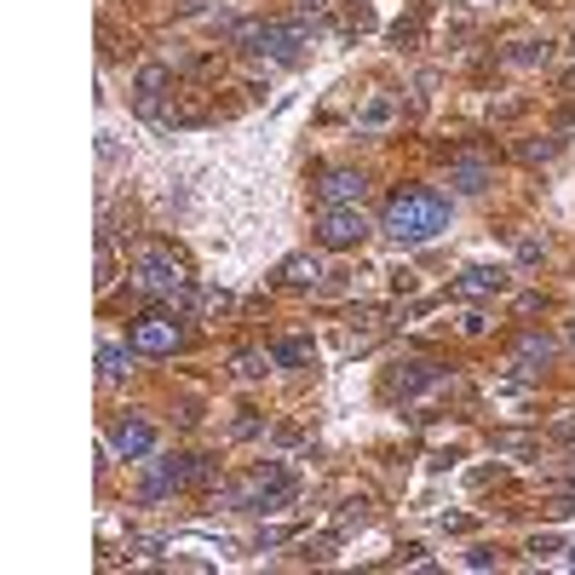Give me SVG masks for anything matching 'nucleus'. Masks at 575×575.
<instances>
[{
	"mask_svg": "<svg viewBox=\"0 0 575 575\" xmlns=\"http://www.w3.org/2000/svg\"><path fill=\"white\" fill-rule=\"evenodd\" d=\"M564 564H570V570H575V547H570V552H564Z\"/></svg>",
	"mask_w": 575,
	"mask_h": 575,
	"instance_id": "393cba45",
	"label": "nucleus"
},
{
	"mask_svg": "<svg viewBox=\"0 0 575 575\" xmlns=\"http://www.w3.org/2000/svg\"><path fill=\"white\" fill-rule=\"evenodd\" d=\"M265 368H276L271 351H242V357H236V380H259Z\"/></svg>",
	"mask_w": 575,
	"mask_h": 575,
	"instance_id": "f3484780",
	"label": "nucleus"
},
{
	"mask_svg": "<svg viewBox=\"0 0 575 575\" xmlns=\"http://www.w3.org/2000/svg\"><path fill=\"white\" fill-rule=\"evenodd\" d=\"M552 351H558V345H552L547 334H524V345H518V363H552Z\"/></svg>",
	"mask_w": 575,
	"mask_h": 575,
	"instance_id": "dca6fc26",
	"label": "nucleus"
},
{
	"mask_svg": "<svg viewBox=\"0 0 575 575\" xmlns=\"http://www.w3.org/2000/svg\"><path fill=\"white\" fill-rule=\"evenodd\" d=\"M127 368H133V351H127V345H115V340L98 345V374H104V380H121Z\"/></svg>",
	"mask_w": 575,
	"mask_h": 575,
	"instance_id": "4468645a",
	"label": "nucleus"
},
{
	"mask_svg": "<svg viewBox=\"0 0 575 575\" xmlns=\"http://www.w3.org/2000/svg\"><path fill=\"white\" fill-rule=\"evenodd\" d=\"M368 230H374V225L363 219V207H322L317 242H322V248H357Z\"/></svg>",
	"mask_w": 575,
	"mask_h": 575,
	"instance_id": "39448f33",
	"label": "nucleus"
},
{
	"mask_svg": "<svg viewBox=\"0 0 575 575\" xmlns=\"http://www.w3.org/2000/svg\"><path fill=\"white\" fill-rule=\"evenodd\" d=\"M518 156L524 161H552L558 156V138H547V144H518Z\"/></svg>",
	"mask_w": 575,
	"mask_h": 575,
	"instance_id": "aec40b11",
	"label": "nucleus"
},
{
	"mask_svg": "<svg viewBox=\"0 0 575 575\" xmlns=\"http://www.w3.org/2000/svg\"><path fill=\"white\" fill-rule=\"evenodd\" d=\"M351 524H368V501H345V512H340V529H351Z\"/></svg>",
	"mask_w": 575,
	"mask_h": 575,
	"instance_id": "412c9836",
	"label": "nucleus"
},
{
	"mask_svg": "<svg viewBox=\"0 0 575 575\" xmlns=\"http://www.w3.org/2000/svg\"><path fill=\"white\" fill-rule=\"evenodd\" d=\"M299 495V478L282 466V460H265V466H253L248 483H236L225 495H213V506H248V512H282V506H294Z\"/></svg>",
	"mask_w": 575,
	"mask_h": 575,
	"instance_id": "f03ea898",
	"label": "nucleus"
},
{
	"mask_svg": "<svg viewBox=\"0 0 575 575\" xmlns=\"http://www.w3.org/2000/svg\"><path fill=\"white\" fill-rule=\"evenodd\" d=\"M529 552H535V558H541V552H558V535H535V541H529Z\"/></svg>",
	"mask_w": 575,
	"mask_h": 575,
	"instance_id": "5701e85b",
	"label": "nucleus"
},
{
	"mask_svg": "<svg viewBox=\"0 0 575 575\" xmlns=\"http://www.w3.org/2000/svg\"><path fill=\"white\" fill-rule=\"evenodd\" d=\"M276 357V368H299V363H311V340H282L271 351Z\"/></svg>",
	"mask_w": 575,
	"mask_h": 575,
	"instance_id": "a211bd4d",
	"label": "nucleus"
},
{
	"mask_svg": "<svg viewBox=\"0 0 575 575\" xmlns=\"http://www.w3.org/2000/svg\"><path fill=\"white\" fill-rule=\"evenodd\" d=\"M282 282H288V288H317V282H322V259H317V253L288 259V265H282Z\"/></svg>",
	"mask_w": 575,
	"mask_h": 575,
	"instance_id": "ddd939ff",
	"label": "nucleus"
},
{
	"mask_svg": "<svg viewBox=\"0 0 575 575\" xmlns=\"http://www.w3.org/2000/svg\"><path fill=\"white\" fill-rule=\"evenodd\" d=\"M443 380V368L437 363H397V374H391V391H403V397H414V391H426Z\"/></svg>",
	"mask_w": 575,
	"mask_h": 575,
	"instance_id": "9b49d317",
	"label": "nucleus"
},
{
	"mask_svg": "<svg viewBox=\"0 0 575 575\" xmlns=\"http://www.w3.org/2000/svg\"><path fill=\"white\" fill-rule=\"evenodd\" d=\"M506 288V265H466L455 276V299H489Z\"/></svg>",
	"mask_w": 575,
	"mask_h": 575,
	"instance_id": "1a4fd4ad",
	"label": "nucleus"
},
{
	"mask_svg": "<svg viewBox=\"0 0 575 575\" xmlns=\"http://www.w3.org/2000/svg\"><path fill=\"white\" fill-rule=\"evenodd\" d=\"M184 345V328L173 317H138L133 322V351L144 357H167V351H179Z\"/></svg>",
	"mask_w": 575,
	"mask_h": 575,
	"instance_id": "423d86ee",
	"label": "nucleus"
},
{
	"mask_svg": "<svg viewBox=\"0 0 575 575\" xmlns=\"http://www.w3.org/2000/svg\"><path fill=\"white\" fill-rule=\"evenodd\" d=\"M380 230H386L397 248H420L432 242L437 230H449V196L437 190H397L380 213Z\"/></svg>",
	"mask_w": 575,
	"mask_h": 575,
	"instance_id": "f257e3e1",
	"label": "nucleus"
},
{
	"mask_svg": "<svg viewBox=\"0 0 575 575\" xmlns=\"http://www.w3.org/2000/svg\"><path fill=\"white\" fill-rule=\"evenodd\" d=\"M449 184H455L460 196H478V190H489V161H478V156H460L455 167H449Z\"/></svg>",
	"mask_w": 575,
	"mask_h": 575,
	"instance_id": "f8f14e48",
	"label": "nucleus"
},
{
	"mask_svg": "<svg viewBox=\"0 0 575 575\" xmlns=\"http://www.w3.org/2000/svg\"><path fill=\"white\" fill-rule=\"evenodd\" d=\"M570 340H575V322H570Z\"/></svg>",
	"mask_w": 575,
	"mask_h": 575,
	"instance_id": "a878e982",
	"label": "nucleus"
},
{
	"mask_svg": "<svg viewBox=\"0 0 575 575\" xmlns=\"http://www.w3.org/2000/svg\"><path fill=\"white\" fill-rule=\"evenodd\" d=\"M363 196H368V179L357 167H334V173H322V184H317L322 207H363Z\"/></svg>",
	"mask_w": 575,
	"mask_h": 575,
	"instance_id": "0eeeda50",
	"label": "nucleus"
},
{
	"mask_svg": "<svg viewBox=\"0 0 575 575\" xmlns=\"http://www.w3.org/2000/svg\"><path fill=\"white\" fill-rule=\"evenodd\" d=\"M230 41L253 52V58H271V64H294L299 46H311V29L305 23H276V18H259V23H230Z\"/></svg>",
	"mask_w": 575,
	"mask_h": 575,
	"instance_id": "7ed1b4c3",
	"label": "nucleus"
},
{
	"mask_svg": "<svg viewBox=\"0 0 575 575\" xmlns=\"http://www.w3.org/2000/svg\"><path fill=\"white\" fill-rule=\"evenodd\" d=\"M184 483H190V460H156V466H150V478H144V489H138V495H144V501H161V495H173V489H184Z\"/></svg>",
	"mask_w": 575,
	"mask_h": 575,
	"instance_id": "9d476101",
	"label": "nucleus"
},
{
	"mask_svg": "<svg viewBox=\"0 0 575 575\" xmlns=\"http://www.w3.org/2000/svg\"><path fill=\"white\" fill-rule=\"evenodd\" d=\"M518 259H524V265H541V242H518Z\"/></svg>",
	"mask_w": 575,
	"mask_h": 575,
	"instance_id": "4be33fe9",
	"label": "nucleus"
},
{
	"mask_svg": "<svg viewBox=\"0 0 575 575\" xmlns=\"http://www.w3.org/2000/svg\"><path fill=\"white\" fill-rule=\"evenodd\" d=\"M299 12H328V0H294Z\"/></svg>",
	"mask_w": 575,
	"mask_h": 575,
	"instance_id": "b1692460",
	"label": "nucleus"
},
{
	"mask_svg": "<svg viewBox=\"0 0 575 575\" xmlns=\"http://www.w3.org/2000/svg\"><path fill=\"white\" fill-rule=\"evenodd\" d=\"M133 282H138V294L167 299V305H184V299H190V276H184V265L167 248H144V253H138V259H133Z\"/></svg>",
	"mask_w": 575,
	"mask_h": 575,
	"instance_id": "20e7f679",
	"label": "nucleus"
},
{
	"mask_svg": "<svg viewBox=\"0 0 575 575\" xmlns=\"http://www.w3.org/2000/svg\"><path fill=\"white\" fill-rule=\"evenodd\" d=\"M110 449L121 460H150L156 455V426H150V420H121L110 432Z\"/></svg>",
	"mask_w": 575,
	"mask_h": 575,
	"instance_id": "6e6552de",
	"label": "nucleus"
},
{
	"mask_svg": "<svg viewBox=\"0 0 575 575\" xmlns=\"http://www.w3.org/2000/svg\"><path fill=\"white\" fill-rule=\"evenodd\" d=\"M357 121H363V127H386V121H391V98H368Z\"/></svg>",
	"mask_w": 575,
	"mask_h": 575,
	"instance_id": "6ab92c4d",
	"label": "nucleus"
},
{
	"mask_svg": "<svg viewBox=\"0 0 575 575\" xmlns=\"http://www.w3.org/2000/svg\"><path fill=\"white\" fill-rule=\"evenodd\" d=\"M547 58H552L547 41H512V52H506V64H518V69H535V64H547Z\"/></svg>",
	"mask_w": 575,
	"mask_h": 575,
	"instance_id": "2eb2a0df",
	"label": "nucleus"
}]
</instances>
